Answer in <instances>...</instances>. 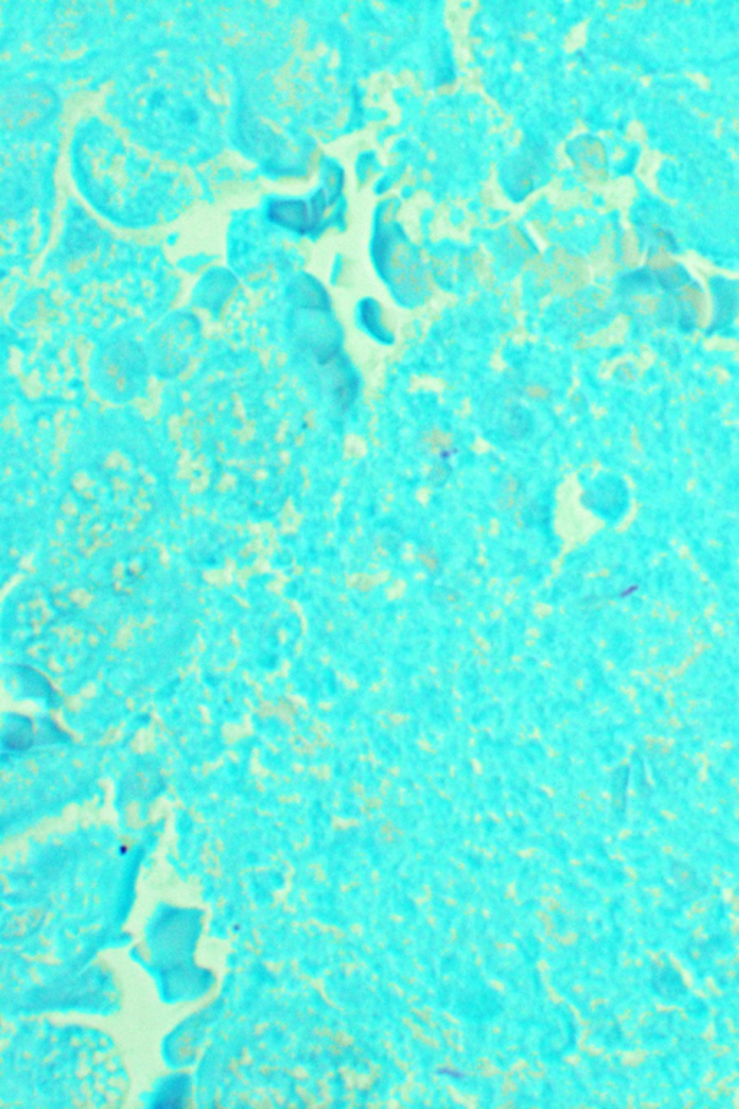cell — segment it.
<instances>
[{
  "mask_svg": "<svg viewBox=\"0 0 739 1109\" xmlns=\"http://www.w3.org/2000/svg\"><path fill=\"white\" fill-rule=\"evenodd\" d=\"M116 112L139 139L175 158L216 152L223 136L217 104L194 68L159 63L120 91Z\"/></svg>",
  "mask_w": 739,
  "mask_h": 1109,
  "instance_id": "obj_1",
  "label": "cell"
}]
</instances>
